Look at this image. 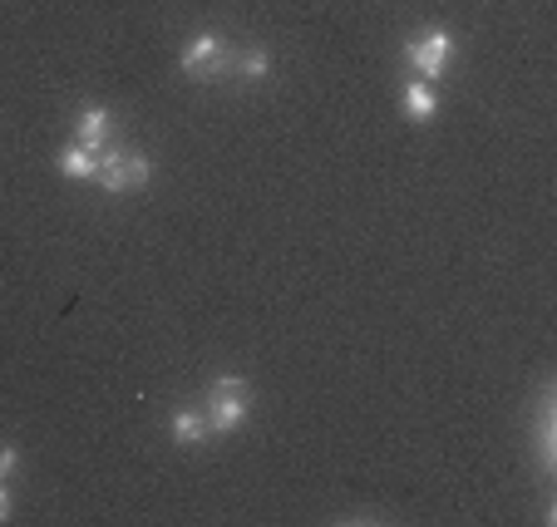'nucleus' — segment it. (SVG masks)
<instances>
[{
	"label": "nucleus",
	"instance_id": "obj_1",
	"mask_svg": "<svg viewBox=\"0 0 557 527\" xmlns=\"http://www.w3.org/2000/svg\"><path fill=\"white\" fill-rule=\"evenodd\" d=\"M202 414H208L212 439H218V434L243 429L247 414H252V385L237 380V375H222V380H212L208 400H202Z\"/></svg>",
	"mask_w": 557,
	"mask_h": 527
},
{
	"label": "nucleus",
	"instance_id": "obj_9",
	"mask_svg": "<svg viewBox=\"0 0 557 527\" xmlns=\"http://www.w3.org/2000/svg\"><path fill=\"white\" fill-rule=\"evenodd\" d=\"M237 74H243V79H252V85H257V79H267V74H272V54H267V50H247L243 60H237Z\"/></svg>",
	"mask_w": 557,
	"mask_h": 527
},
{
	"label": "nucleus",
	"instance_id": "obj_5",
	"mask_svg": "<svg viewBox=\"0 0 557 527\" xmlns=\"http://www.w3.org/2000/svg\"><path fill=\"white\" fill-rule=\"evenodd\" d=\"M109 134H114V114H109L104 104H85L79 109V124H74V143H85V148H104Z\"/></svg>",
	"mask_w": 557,
	"mask_h": 527
},
{
	"label": "nucleus",
	"instance_id": "obj_11",
	"mask_svg": "<svg viewBox=\"0 0 557 527\" xmlns=\"http://www.w3.org/2000/svg\"><path fill=\"white\" fill-rule=\"evenodd\" d=\"M11 517V488H5V478H0V523Z\"/></svg>",
	"mask_w": 557,
	"mask_h": 527
},
{
	"label": "nucleus",
	"instance_id": "obj_10",
	"mask_svg": "<svg viewBox=\"0 0 557 527\" xmlns=\"http://www.w3.org/2000/svg\"><path fill=\"white\" fill-rule=\"evenodd\" d=\"M15 468H21V449H15V443H0V478L11 484Z\"/></svg>",
	"mask_w": 557,
	"mask_h": 527
},
{
	"label": "nucleus",
	"instance_id": "obj_4",
	"mask_svg": "<svg viewBox=\"0 0 557 527\" xmlns=\"http://www.w3.org/2000/svg\"><path fill=\"white\" fill-rule=\"evenodd\" d=\"M405 60H410V70L420 74V79H444V70H449L454 60V35L449 30H420L410 45H405Z\"/></svg>",
	"mask_w": 557,
	"mask_h": 527
},
{
	"label": "nucleus",
	"instance_id": "obj_3",
	"mask_svg": "<svg viewBox=\"0 0 557 527\" xmlns=\"http://www.w3.org/2000/svg\"><path fill=\"white\" fill-rule=\"evenodd\" d=\"M178 64H183V74H188V79H208V85H218V79L237 74V54L227 50V40H222L218 30L193 35V40L183 45Z\"/></svg>",
	"mask_w": 557,
	"mask_h": 527
},
{
	"label": "nucleus",
	"instance_id": "obj_8",
	"mask_svg": "<svg viewBox=\"0 0 557 527\" xmlns=\"http://www.w3.org/2000/svg\"><path fill=\"white\" fill-rule=\"evenodd\" d=\"M169 434H173V443H183V449H193V443L212 439L208 414H202V410H178V414H173V424H169Z\"/></svg>",
	"mask_w": 557,
	"mask_h": 527
},
{
	"label": "nucleus",
	"instance_id": "obj_7",
	"mask_svg": "<svg viewBox=\"0 0 557 527\" xmlns=\"http://www.w3.org/2000/svg\"><path fill=\"white\" fill-rule=\"evenodd\" d=\"M54 168H60L64 178H95V173H99V153H95V148H85V143H70V148H60V153H54Z\"/></svg>",
	"mask_w": 557,
	"mask_h": 527
},
{
	"label": "nucleus",
	"instance_id": "obj_6",
	"mask_svg": "<svg viewBox=\"0 0 557 527\" xmlns=\"http://www.w3.org/2000/svg\"><path fill=\"white\" fill-rule=\"evenodd\" d=\"M440 114V95H434L430 79H410L405 85V118L410 124H430V118Z\"/></svg>",
	"mask_w": 557,
	"mask_h": 527
},
{
	"label": "nucleus",
	"instance_id": "obj_2",
	"mask_svg": "<svg viewBox=\"0 0 557 527\" xmlns=\"http://www.w3.org/2000/svg\"><path fill=\"white\" fill-rule=\"evenodd\" d=\"M148 178H153V163H148L144 148H119V143L99 148L95 183L104 192H138V188H148Z\"/></svg>",
	"mask_w": 557,
	"mask_h": 527
}]
</instances>
